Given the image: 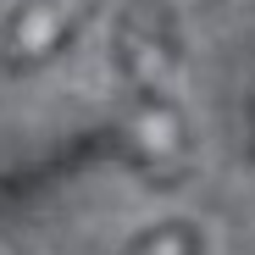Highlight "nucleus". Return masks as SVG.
Masks as SVG:
<instances>
[{
	"mask_svg": "<svg viewBox=\"0 0 255 255\" xmlns=\"http://www.w3.org/2000/svg\"><path fill=\"white\" fill-rule=\"evenodd\" d=\"M95 6L100 0H22L11 28H6V61L11 67H39L95 17Z\"/></svg>",
	"mask_w": 255,
	"mask_h": 255,
	"instance_id": "f257e3e1",
	"label": "nucleus"
},
{
	"mask_svg": "<svg viewBox=\"0 0 255 255\" xmlns=\"http://www.w3.org/2000/svg\"><path fill=\"white\" fill-rule=\"evenodd\" d=\"M122 255H200V250H194V233L189 228H155L133 250H122Z\"/></svg>",
	"mask_w": 255,
	"mask_h": 255,
	"instance_id": "f03ea898",
	"label": "nucleus"
}]
</instances>
